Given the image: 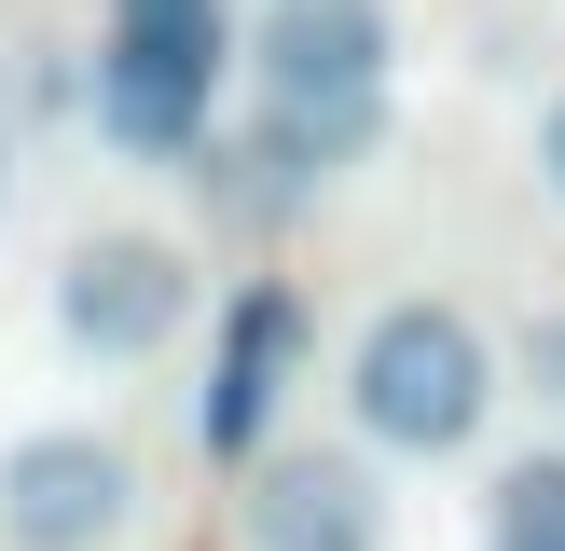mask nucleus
I'll return each instance as SVG.
<instances>
[{
  "mask_svg": "<svg viewBox=\"0 0 565 551\" xmlns=\"http://www.w3.org/2000/svg\"><path fill=\"white\" fill-rule=\"evenodd\" d=\"M345 400H359V428L386 455H456L497 413V358H483V331L456 303H386L359 331V358H345Z\"/></svg>",
  "mask_w": 565,
  "mask_h": 551,
  "instance_id": "nucleus-1",
  "label": "nucleus"
},
{
  "mask_svg": "<svg viewBox=\"0 0 565 551\" xmlns=\"http://www.w3.org/2000/svg\"><path fill=\"white\" fill-rule=\"evenodd\" d=\"M138 523V455L97 428H28L0 455V538L14 551H110Z\"/></svg>",
  "mask_w": 565,
  "mask_h": 551,
  "instance_id": "nucleus-2",
  "label": "nucleus"
},
{
  "mask_svg": "<svg viewBox=\"0 0 565 551\" xmlns=\"http://www.w3.org/2000/svg\"><path fill=\"white\" fill-rule=\"evenodd\" d=\"M180 317H193V262L166 235H83L55 262V331L83 358H166Z\"/></svg>",
  "mask_w": 565,
  "mask_h": 551,
  "instance_id": "nucleus-3",
  "label": "nucleus"
},
{
  "mask_svg": "<svg viewBox=\"0 0 565 551\" xmlns=\"http://www.w3.org/2000/svg\"><path fill=\"white\" fill-rule=\"evenodd\" d=\"M207 83H221V28L110 14V55H97V125L125 138V152H193V138H207Z\"/></svg>",
  "mask_w": 565,
  "mask_h": 551,
  "instance_id": "nucleus-4",
  "label": "nucleus"
},
{
  "mask_svg": "<svg viewBox=\"0 0 565 551\" xmlns=\"http://www.w3.org/2000/svg\"><path fill=\"white\" fill-rule=\"evenodd\" d=\"M248 69L263 110H386V0H276Z\"/></svg>",
  "mask_w": 565,
  "mask_h": 551,
  "instance_id": "nucleus-5",
  "label": "nucleus"
},
{
  "mask_svg": "<svg viewBox=\"0 0 565 551\" xmlns=\"http://www.w3.org/2000/svg\"><path fill=\"white\" fill-rule=\"evenodd\" d=\"M290 345H303V303L276 290V276L221 303V358H207V386H193V441H207V455H248V441H263Z\"/></svg>",
  "mask_w": 565,
  "mask_h": 551,
  "instance_id": "nucleus-6",
  "label": "nucleus"
},
{
  "mask_svg": "<svg viewBox=\"0 0 565 551\" xmlns=\"http://www.w3.org/2000/svg\"><path fill=\"white\" fill-rule=\"evenodd\" d=\"M248 551H386V496L359 455H263L248 483Z\"/></svg>",
  "mask_w": 565,
  "mask_h": 551,
  "instance_id": "nucleus-7",
  "label": "nucleus"
},
{
  "mask_svg": "<svg viewBox=\"0 0 565 551\" xmlns=\"http://www.w3.org/2000/svg\"><path fill=\"white\" fill-rule=\"evenodd\" d=\"M497 551H565V455H524L497 483Z\"/></svg>",
  "mask_w": 565,
  "mask_h": 551,
  "instance_id": "nucleus-8",
  "label": "nucleus"
},
{
  "mask_svg": "<svg viewBox=\"0 0 565 551\" xmlns=\"http://www.w3.org/2000/svg\"><path fill=\"white\" fill-rule=\"evenodd\" d=\"M110 14H166V28H221V0H110Z\"/></svg>",
  "mask_w": 565,
  "mask_h": 551,
  "instance_id": "nucleus-9",
  "label": "nucleus"
},
{
  "mask_svg": "<svg viewBox=\"0 0 565 551\" xmlns=\"http://www.w3.org/2000/svg\"><path fill=\"white\" fill-rule=\"evenodd\" d=\"M539 165H552V193H565V97H552V138H539Z\"/></svg>",
  "mask_w": 565,
  "mask_h": 551,
  "instance_id": "nucleus-10",
  "label": "nucleus"
},
{
  "mask_svg": "<svg viewBox=\"0 0 565 551\" xmlns=\"http://www.w3.org/2000/svg\"><path fill=\"white\" fill-rule=\"evenodd\" d=\"M0 193H14V152H0Z\"/></svg>",
  "mask_w": 565,
  "mask_h": 551,
  "instance_id": "nucleus-11",
  "label": "nucleus"
}]
</instances>
